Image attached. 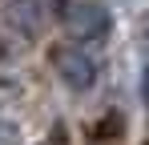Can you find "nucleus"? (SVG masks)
<instances>
[{"label":"nucleus","mask_w":149,"mask_h":145,"mask_svg":"<svg viewBox=\"0 0 149 145\" xmlns=\"http://www.w3.org/2000/svg\"><path fill=\"white\" fill-rule=\"evenodd\" d=\"M61 20L77 40H105L113 32V12L101 0H61Z\"/></svg>","instance_id":"nucleus-1"},{"label":"nucleus","mask_w":149,"mask_h":145,"mask_svg":"<svg viewBox=\"0 0 149 145\" xmlns=\"http://www.w3.org/2000/svg\"><path fill=\"white\" fill-rule=\"evenodd\" d=\"M52 65H56V77L65 81V89H73V93H89L97 85V61L85 48H73V45L61 48L52 56Z\"/></svg>","instance_id":"nucleus-2"},{"label":"nucleus","mask_w":149,"mask_h":145,"mask_svg":"<svg viewBox=\"0 0 149 145\" xmlns=\"http://www.w3.org/2000/svg\"><path fill=\"white\" fill-rule=\"evenodd\" d=\"M0 145H20V125L0 117Z\"/></svg>","instance_id":"nucleus-3"},{"label":"nucleus","mask_w":149,"mask_h":145,"mask_svg":"<svg viewBox=\"0 0 149 145\" xmlns=\"http://www.w3.org/2000/svg\"><path fill=\"white\" fill-rule=\"evenodd\" d=\"M141 101L149 105V52H145V61H141Z\"/></svg>","instance_id":"nucleus-4"}]
</instances>
